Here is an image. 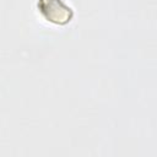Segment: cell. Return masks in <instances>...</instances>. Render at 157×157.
<instances>
[{
    "mask_svg": "<svg viewBox=\"0 0 157 157\" xmlns=\"http://www.w3.org/2000/svg\"><path fill=\"white\" fill-rule=\"evenodd\" d=\"M37 6L43 17L55 25H66L74 16L72 9L64 0H38Z\"/></svg>",
    "mask_w": 157,
    "mask_h": 157,
    "instance_id": "6da1fadb",
    "label": "cell"
}]
</instances>
